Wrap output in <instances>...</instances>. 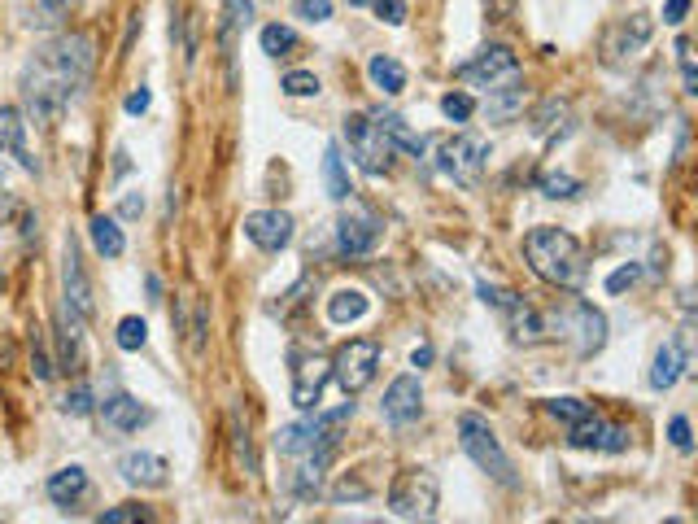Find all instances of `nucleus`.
Wrapping results in <instances>:
<instances>
[{"label": "nucleus", "instance_id": "obj_26", "mask_svg": "<svg viewBox=\"0 0 698 524\" xmlns=\"http://www.w3.org/2000/svg\"><path fill=\"white\" fill-rule=\"evenodd\" d=\"M88 236H92V249L101 258H123L127 254V236H123V228H118L110 214H92Z\"/></svg>", "mask_w": 698, "mask_h": 524}, {"label": "nucleus", "instance_id": "obj_20", "mask_svg": "<svg viewBox=\"0 0 698 524\" xmlns=\"http://www.w3.org/2000/svg\"><path fill=\"white\" fill-rule=\"evenodd\" d=\"M101 415H105V424H110L114 433H140V428L153 420V411L144 407L140 398H131V393H114V398H105Z\"/></svg>", "mask_w": 698, "mask_h": 524}, {"label": "nucleus", "instance_id": "obj_24", "mask_svg": "<svg viewBox=\"0 0 698 524\" xmlns=\"http://www.w3.org/2000/svg\"><path fill=\"white\" fill-rule=\"evenodd\" d=\"M371 311V297L363 289H336L328 297V324L345 328V324H358V319H367Z\"/></svg>", "mask_w": 698, "mask_h": 524}, {"label": "nucleus", "instance_id": "obj_22", "mask_svg": "<svg viewBox=\"0 0 698 524\" xmlns=\"http://www.w3.org/2000/svg\"><path fill=\"white\" fill-rule=\"evenodd\" d=\"M0 153H14L22 162V171H35L31 153H27V123L14 105H0Z\"/></svg>", "mask_w": 698, "mask_h": 524}, {"label": "nucleus", "instance_id": "obj_38", "mask_svg": "<svg viewBox=\"0 0 698 524\" xmlns=\"http://www.w3.org/2000/svg\"><path fill=\"white\" fill-rule=\"evenodd\" d=\"M101 524H140V520H153V507H140V503H123V507H110L96 516Z\"/></svg>", "mask_w": 698, "mask_h": 524}, {"label": "nucleus", "instance_id": "obj_3", "mask_svg": "<svg viewBox=\"0 0 698 524\" xmlns=\"http://www.w3.org/2000/svg\"><path fill=\"white\" fill-rule=\"evenodd\" d=\"M524 258L537 271V280L555 284V289H581L589 276L581 241L563 228H533L524 236Z\"/></svg>", "mask_w": 698, "mask_h": 524}, {"label": "nucleus", "instance_id": "obj_36", "mask_svg": "<svg viewBox=\"0 0 698 524\" xmlns=\"http://www.w3.org/2000/svg\"><path fill=\"white\" fill-rule=\"evenodd\" d=\"M280 88L288 97H319V75H310V70H288L280 79Z\"/></svg>", "mask_w": 698, "mask_h": 524}, {"label": "nucleus", "instance_id": "obj_30", "mask_svg": "<svg viewBox=\"0 0 698 524\" xmlns=\"http://www.w3.org/2000/svg\"><path fill=\"white\" fill-rule=\"evenodd\" d=\"M258 44H262V53H267V57H284L288 49H297V31L284 27V22H271V27H262Z\"/></svg>", "mask_w": 698, "mask_h": 524}, {"label": "nucleus", "instance_id": "obj_53", "mask_svg": "<svg viewBox=\"0 0 698 524\" xmlns=\"http://www.w3.org/2000/svg\"><path fill=\"white\" fill-rule=\"evenodd\" d=\"M149 302H162V280L149 276Z\"/></svg>", "mask_w": 698, "mask_h": 524}, {"label": "nucleus", "instance_id": "obj_44", "mask_svg": "<svg viewBox=\"0 0 698 524\" xmlns=\"http://www.w3.org/2000/svg\"><path fill=\"white\" fill-rule=\"evenodd\" d=\"M637 276H642V267H637V262H624V267H616V271L607 276V293H624V289H633Z\"/></svg>", "mask_w": 698, "mask_h": 524}, {"label": "nucleus", "instance_id": "obj_14", "mask_svg": "<svg viewBox=\"0 0 698 524\" xmlns=\"http://www.w3.org/2000/svg\"><path fill=\"white\" fill-rule=\"evenodd\" d=\"M651 35H655V22L646 18V14H633V18H620L616 27L607 31V40H603V53H607V62L611 66H624V62H633L637 53L651 44Z\"/></svg>", "mask_w": 698, "mask_h": 524}, {"label": "nucleus", "instance_id": "obj_51", "mask_svg": "<svg viewBox=\"0 0 698 524\" xmlns=\"http://www.w3.org/2000/svg\"><path fill=\"white\" fill-rule=\"evenodd\" d=\"M9 219H14V197H9V193H0V228H5Z\"/></svg>", "mask_w": 698, "mask_h": 524}, {"label": "nucleus", "instance_id": "obj_11", "mask_svg": "<svg viewBox=\"0 0 698 524\" xmlns=\"http://www.w3.org/2000/svg\"><path fill=\"white\" fill-rule=\"evenodd\" d=\"M380 219L371 210L363 206H349L341 219H336V249H341L345 258H367V254H376V245H380Z\"/></svg>", "mask_w": 698, "mask_h": 524}, {"label": "nucleus", "instance_id": "obj_28", "mask_svg": "<svg viewBox=\"0 0 698 524\" xmlns=\"http://www.w3.org/2000/svg\"><path fill=\"white\" fill-rule=\"evenodd\" d=\"M533 127H537V136H546V140L568 136V131H572V110H568V101L550 97V101L533 114Z\"/></svg>", "mask_w": 698, "mask_h": 524}, {"label": "nucleus", "instance_id": "obj_48", "mask_svg": "<svg viewBox=\"0 0 698 524\" xmlns=\"http://www.w3.org/2000/svg\"><path fill=\"white\" fill-rule=\"evenodd\" d=\"M685 14H690V0H668V5H664V22H668V27H681Z\"/></svg>", "mask_w": 698, "mask_h": 524}, {"label": "nucleus", "instance_id": "obj_41", "mask_svg": "<svg viewBox=\"0 0 698 524\" xmlns=\"http://www.w3.org/2000/svg\"><path fill=\"white\" fill-rule=\"evenodd\" d=\"M57 407H62L66 415H92V407H96V402H92V389H88V385H75L62 402H57Z\"/></svg>", "mask_w": 698, "mask_h": 524}, {"label": "nucleus", "instance_id": "obj_47", "mask_svg": "<svg viewBox=\"0 0 698 524\" xmlns=\"http://www.w3.org/2000/svg\"><path fill=\"white\" fill-rule=\"evenodd\" d=\"M223 9H227V18L236 22V27H249V22L258 18V9H254V0H223Z\"/></svg>", "mask_w": 698, "mask_h": 524}, {"label": "nucleus", "instance_id": "obj_54", "mask_svg": "<svg viewBox=\"0 0 698 524\" xmlns=\"http://www.w3.org/2000/svg\"><path fill=\"white\" fill-rule=\"evenodd\" d=\"M140 206H144L140 197H127V201H123V214H140Z\"/></svg>", "mask_w": 698, "mask_h": 524}, {"label": "nucleus", "instance_id": "obj_5", "mask_svg": "<svg viewBox=\"0 0 698 524\" xmlns=\"http://www.w3.org/2000/svg\"><path fill=\"white\" fill-rule=\"evenodd\" d=\"M541 328H546V337L572 341V350L581 354V359H594V354L607 345V319H603L598 306H589V302H572L563 315L559 311L541 315Z\"/></svg>", "mask_w": 698, "mask_h": 524}, {"label": "nucleus", "instance_id": "obj_34", "mask_svg": "<svg viewBox=\"0 0 698 524\" xmlns=\"http://www.w3.org/2000/svg\"><path fill=\"white\" fill-rule=\"evenodd\" d=\"M589 411H594V407H589L585 398H550V402H546V415H555V420H559V424H568V428H572V424H581Z\"/></svg>", "mask_w": 698, "mask_h": 524}, {"label": "nucleus", "instance_id": "obj_4", "mask_svg": "<svg viewBox=\"0 0 698 524\" xmlns=\"http://www.w3.org/2000/svg\"><path fill=\"white\" fill-rule=\"evenodd\" d=\"M459 446L467 450V459H472L485 476H493L498 485L515 490V468H511L507 450H502L498 433L489 428L485 415H476V411H463V415H459Z\"/></svg>", "mask_w": 698, "mask_h": 524}, {"label": "nucleus", "instance_id": "obj_43", "mask_svg": "<svg viewBox=\"0 0 698 524\" xmlns=\"http://www.w3.org/2000/svg\"><path fill=\"white\" fill-rule=\"evenodd\" d=\"M293 14L306 22H328L332 18V0H293Z\"/></svg>", "mask_w": 698, "mask_h": 524}, {"label": "nucleus", "instance_id": "obj_40", "mask_svg": "<svg viewBox=\"0 0 698 524\" xmlns=\"http://www.w3.org/2000/svg\"><path fill=\"white\" fill-rule=\"evenodd\" d=\"M367 494H371V485L363 481V476H341V481H336V490H332L336 503H363Z\"/></svg>", "mask_w": 698, "mask_h": 524}, {"label": "nucleus", "instance_id": "obj_12", "mask_svg": "<svg viewBox=\"0 0 698 524\" xmlns=\"http://www.w3.org/2000/svg\"><path fill=\"white\" fill-rule=\"evenodd\" d=\"M568 442H572L576 450H603V455H620V450H629L633 433H629L624 424L607 420V415L589 411L581 424H572V428H568Z\"/></svg>", "mask_w": 698, "mask_h": 524}, {"label": "nucleus", "instance_id": "obj_10", "mask_svg": "<svg viewBox=\"0 0 698 524\" xmlns=\"http://www.w3.org/2000/svg\"><path fill=\"white\" fill-rule=\"evenodd\" d=\"M463 83H476V88H507V83H515V75H520V57H515L507 44H485L476 57H467V62L454 70Z\"/></svg>", "mask_w": 698, "mask_h": 524}, {"label": "nucleus", "instance_id": "obj_6", "mask_svg": "<svg viewBox=\"0 0 698 524\" xmlns=\"http://www.w3.org/2000/svg\"><path fill=\"white\" fill-rule=\"evenodd\" d=\"M341 136H345V145H349V158L363 166L367 175H389L393 171L397 149H393V140L384 136V127L371 114H345Z\"/></svg>", "mask_w": 698, "mask_h": 524}, {"label": "nucleus", "instance_id": "obj_15", "mask_svg": "<svg viewBox=\"0 0 698 524\" xmlns=\"http://www.w3.org/2000/svg\"><path fill=\"white\" fill-rule=\"evenodd\" d=\"M62 297H66V306L79 319H92V311H96L92 280H88V271H83V262H79V241H75V236H66V245H62Z\"/></svg>", "mask_w": 698, "mask_h": 524}, {"label": "nucleus", "instance_id": "obj_16", "mask_svg": "<svg viewBox=\"0 0 698 524\" xmlns=\"http://www.w3.org/2000/svg\"><path fill=\"white\" fill-rule=\"evenodd\" d=\"M690 372V328H681L677 337H668L664 345L655 350V363H651V389L655 393H668L677 380Z\"/></svg>", "mask_w": 698, "mask_h": 524}, {"label": "nucleus", "instance_id": "obj_2", "mask_svg": "<svg viewBox=\"0 0 698 524\" xmlns=\"http://www.w3.org/2000/svg\"><path fill=\"white\" fill-rule=\"evenodd\" d=\"M349 415H354V402H341L336 411H315L310 420L284 424L275 433V455L288 463L284 485L293 498L310 503V498L323 494V472H328L336 446H341V428Z\"/></svg>", "mask_w": 698, "mask_h": 524}, {"label": "nucleus", "instance_id": "obj_9", "mask_svg": "<svg viewBox=\"0 0 698 524\" xmlns=\"http://www.w3.org/2000/svg\"><path fill=\"white\" fill-rule=\"evenodd\" d=\"M437 166L445 180H454L459 188H476L489 166V145L480 136H454L437 149Z\"/></svg>", "mask_w": 698, "mask_h": 524}, {"label": "nucleus", "instance_id": "obj_17", "mask_svg": "<svg viewBox=\"0 0 698 524\" xmlns=\"http://www.w3.org/2000/svg\"><path fill=\"white\" fill-rule=\"evenodd\" d=\"M240 228H245V236L258 249H267V254H280V249L293 245V214H284V210H254V214H245Z\"/></svg>", "mask_w": 698, "mask_h": 524}, {"label": "nucleus", "instance_id": "obj_50", "mask_svg": "<svg viewBox=\"0 0 698 524\" xmlns=\"http://www.w3.org/2000/svg\"><path fill=\"white\" fill-rule=\"evenodd\" d=\"M149 88H136V92H131V97H127V114H144V110H149Z\"/></svg>", "mask_w": 698, "mask_h": 524}, {"label": "nucleus", "instance_id": "obj_8", "mask_svg": "<svg viewBox=\"0 0 698 524\" xmlns=\"http://www.w3.org/2000/svg\"><path fill=\"white\" fill-rule=\"evenodd\" d=\"M376 372H380V345L367 341V337L345 341L341 350H336V359H332V376H336V385L345 389V398L363 393L371 380H376Z\"/></svg>", "mask_w": 698, "mask_h": 524}, {"label": "nucleus", "instance_id": "obj_39", "mask_svg": "<svg viewBox=\"0 0 698 524\" xmlns=\"http://www.w3.org/2000/svg\"><path fill=\"white\" fill-rule=\"evenodd\" d=\"M441 114L450 118V123H467V118L476 114V101L467 97V92H445V97H441Z\"/></svg>", "mask_w": 698, "mask_h": 524}, {"label": "nucleus", "instance_id": "obj_27", "mask_svg": "<svg viewBox=\"0 0 698 524\" xmlns=\"http://www.w3.org/2000/svg\"><path fill=\"white\" fill-rule=\"evenodd\" d=\"M371 118L384 127V136L393 140V149H402V153H411V158H424V136H415L411 127H406V118L402 114H389V110H371Z\"/></svg>", "mask_w": 698, "mask_h": 524}, {"label": "nucleus", "instance_id": "obj_37", "mask_svg": "<svg viewBox=\"0 0 698 524\" xmlns=\"http://www.w3.org/2000/svg\"><path fill=\"white\" fill-rule=\"evenodd\" d=\"M476 293H480V302H485V306H493V311H502V315H507L511 306L520 302V293L502 289V284H489V280H480V284H476Z\"/></svg>", "mask_w": 698, "mask_h": 524}, {"label": "nucleus", "instance_id": "obj_32", "mask_svg": "<svg viewBox=\"0 0 698 524\" xmlns=\"http://www.w3.org/2000/svg\"><path fill=\"white\" fill-rule=\"evenodd\" d=\"M118 350H127V354H136V350H144V341H149V324H144L140 315H123L118 319Z\"/></svg>", "mask_w": 698, "mask_h": 524}, {"label": "nucleus", "instance_id": "obj_42", "mask_svg": "<svg viewBox=\"0 0 698 524\" xmlns=\"http://www.w3.org/2000/svg\"><path fill=\"white\" fill-rule=\"evenodd\" d=\"M677 62H681V75H685V92L694 97V92H698V70H694V44L685 40V35L677 40Z\"/></svg>", "mask_w": 698, "mask_h": 524}, {"label": "nucleus", "instance_id": "obj_52", "mask_svg": "<svg viewBox=\"0 0 698 524\" xmlns=\"http://www.w3.org/2000/svg\"><path fill=\"white\" fill-rule=\"evenodd\" d=\"M411 363H415V367H428V363H432V345H419V350L411 354Z\"/></svg>", "mask_w": 698, "mask_h": 524}, {"label": "nucleus", "instance_id": "obj_46", "mask_svg": "<svg viewBox=\"0 0 698 524\" xmlns=\"http://www.w3.org/2000/svg\"><path fill=\"white\" fill-rule=\"evenodd\" d=\"M371 5H376L380 22H389V27H402L406 22V0H371Z\"/></svg>", "mask_w": 698, "mask_h": 524}, {"label": "nucleus", "instance_id": "obj_7", "mask_svg": "<svg viewBox=\"0 0 698 524\" xmlns=\"http://www.w3.org/2000/svg\"><path fill=\"white\" fill-rule=\"evenodd\" d=\"M441 503V485L428 468H406L389 485V511L397 520H432Z\"/></svg>", "mask_w": 698, "mask_h": 524}, {"label": "nucleus", "instance_id": "obj_25", "mask_svg": "<svg viewBox=\"0 0 698 524\" xmlns=\"http://www.w3.org/2000/svg\"><path fill=\"white\" fill-rule=\"evenodd\" d=\"M367 79L376 83L384 97H402V92H406V66L397 62V57H389V53L371 57V62H367Z\"/></svg>", "mask_w": 698, "mask_h": 524}, {"label": "nucleus", "instance_id": "obj_13", "mask_svg": "<svg viewBox=\"0 0 698 524\" xmlns=\"http://www.w3.org/2000/svg\"><path fill=\"white\" fill-rule=\"evenodd\" d=\"M332 376V363L323 354H306L293 350V407L297 411H315L319 407V393Z\"/></svg>", "mask_w": 698, "mask_h": 524}, {"label": "nucleus", "instance_id": "obj_1", "mask_svg": "<svg viewBox=\"0 0 698 524\" xmlns=\"http://www.w3.org/2000/svg\"><path fill=\"white\" fill-rule=\"evenodd\" d=\"M92 66H96V40L88 31H62L48 44H40L31 62L22 66V101H27L31 123L40 127L62 123L66 105L92 79Z\"/></svg>", "mask_w": 698, "mask_h": 524}, {"label": "nucleus", "instance_id": "obj_35", "mask_svg": "<svg viewBox=\"0 0 698 524\" xmlns=\"http://www.w3.org/2000/svg\"><path fill=\"white\" fill-rule=\"evenodd\" d=\"M31 372H35V380L57 376V363H53V354H48V345H44V332H31Z\"/></svg>", "mask_w": 698, "mask_h": 524}, {"label": "nucleus", "instance_id": "obj_33", "mask_svg": "<svg viewBox=\"0 0 698 524\" xmlns=\"http://www.w3.org/2000/svg\"><path fill=\"white\" fill-rule=\"evenodd\" d=\"M541 193H546L550 201H568V197L581 193V180L568 175V171H546L541 175Z\"/></svg>", "mask_w": 698, "mask_h": 524}, {"label": "nucleus", "instance_id": "obj_49", "mask_svg": "<svg viewBox=\"0 0 698 524\" xmlns=\"http://www.w3.org/2000/svg\"><path fill=\"white\" fill-rule=\"evenodd\" d=\"M485 9H489V22H507L511 9H515V0H485Z\"/></svg>", "mask_w": 698, "mask_h": 524}, {"label": "nucleus", "instance_id": "obj_21", "mask_svg": "<svg viewBox=\"0 0 698 524\" xmlns=\"http://www.w3.org/2000/svg\"><path fill=\"white\" fill-rule=\"evenodd\" d=\"M75 0H18V18L31 31H57L70 18Z\"/></svg>", "mask_w": 698, "mask_h": 524}, {"label": "nucleus", "instance_id": "obj_19", "mask_svg": "<svg viewBox=\"0 0 698 524\" xmlns=\"http://www.w3.org/2000/svg\"><path fill=\"white\" fill-rule=\"evenodd\" d=\"M118 476H123L127 485H136V490H162V485L171 481V463L162 455H153V450H127V455L118 459Z\"/></svg>", "mask_w": 698, "mask_h": 524}, {"label": "nucleus", "instance_id": "obj_45", "mask_svg": "<svg viewBox=\"0 0 698 524\" xmlns=\"http://www.w3.org/2000/svg\"><path fill=\"white\" fill-rule=\"evenodd\" d=\"M668 437H672V446H677L681 455H690V450H694V437H690V420H685V415H672V424H668Z\"/></svg>", "mask_w": 698, "mask_h": 524}, {"label": "nucleus", "instance_id": "obj_31", "mask_svg": "<svg viewBox=\"0 0 698 524\" xmlns=\"http://www.w3.org/2000/svg\"><path fill=\"white\" fill-rule=\"evenodd\" d=\"M498 101H489V118L493 123H507V118H515L524 110V88H515V83H507V88L493 92Z\"/></svg>", "mask_w": 698, "mask_h": 524}, {"label": "nucleus", "instance_id": "obj_55", "mask_svg": "<svg viewBox=\"0 0 698 524\" xmlns=\"http://www.w3.org/2000/svg\"><path fill=\"white\" fill-rule=\"evenodd\" d=\"M345 5H354V9H363V5H371V0H345Z\"/></svg>", "mask_w": 698, "mask_h": 524}, {"label": "nucleus", "instance_id": "obj_23", "mask_svg": "<svg viewBox=\"0 0 698 524\" xmlns=\"http://www.w3.org/2000/svg\"><path fill=\"white\" fill-rule=\"evenodd\" d=\"M48 498H53L57 507H75L83 494H88V472L79 468V463H70V468H57L53 476H48Z\"/></svg>", "mask_w": 698, "mask_h": 524}, {"label": "nucleus", "instance_id": "obj_29", "mask_svg": "<svg viewBox=\"0 0 698 524\" xmlns=\"http://www.w3.org/2000/svg\"><path fill=\"white\" fill-rule=\"evenodd\" d=\"M323 184H328V197L332 201H349V175H345V158H341V149L328 145V153H323Z\"/></svg>", "mask_w": 698, "mask_h": 524}, {"label": "nucleus", "instance_id": "obj_18", "mask_svg": "<svg viewBox=\"0 0 698 524\" xmlns=\"http://www.w3.org/2000/svg\"><path fill=\"white\" fill-rule=\"evenodd\" d=\"M424 411V389H419L415 376H397L389 389H384V402H380V415L389 420L393 428H406L419 420Z\"/></svg>", "mask_w": 698, "mask_h": 524}]
</instances>
